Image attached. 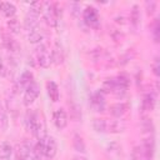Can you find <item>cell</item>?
Listing matches in <instances>:
<instances>
[{
  "mask_svg": "<svg viewBox=\"0 0 160 160\" xmlns=\"http://www.w3.org/2000/svg\"><path fill=\"white\" fill-rule=\"evenodd\" d=\"M25 126L26 129L38 139H42L46 136V126H45V121L42 119V116L35 111V110H30L26 112L25 116Z\"/></svg>",
  "mask_w": 160,
  "mask_h": 160,
  "instance_id": "6da1fadb",
  "label": "cell"
},
{
  "mask_svg": "<svg viewBox=\"0 0 160 160\" xmlns=\"http://www.w3.org/2000/svg\"><path fill=\"white\" fill-rule=\"evenodd\" d=\"M129 84H130V80L126 75L121 74V75H118L115 78H110V79H106L102 84V91L104 92H112V94H116V95H122L126 92L128 88H129Z\"/></svg>",
  "mask_w": 160,
  "mask_h": 160,
  "instance_id": "7a4b0ae2",
  "label": "cell"
},
{
  "mask_svg": "<svg viewBox=\"0 0 160 160\" xmlns=\"http://www.w3.org/2000/svg\"><path fill=\"white\" fill-rule=\"evenodd\" d=\"M92 128L98 132H121L125 130L122 120H109L104 118H96L92 120Z\"/></svg>",
  "mask_w": 160,
  "mask_h": 160,
  "instance_id": "3957f363",
  "label": "cell"
},
{
  "mask_svg": "<svg viewBox=\"0 0 160 160\" xmlns=\"http://www.w3.org/2000/svg\"><path fill=\"white\" fill-rule=\"evenodd\" d=\"M34 148L40 155H42L46 159H52L58 152L56 141H55V139L52 136H49V135H46L45 138L38 140V142H36V145Z\"/></svg>",
  "mask_w": 160,
  "mask_h": 160,
  "instance_id": "277c9868",
  "label": "cell"
},
{
  "mask_svg": "<svg viewBox=\"0 0 160 160\" xmlns=\"http://www.w3.org/2000/svg\"><path fill=\"white\" fill-rule=\"evenodd\" d=\"M34 56L36 59V62L41 66V68H49L51 64V54L48 50L46 45L40 44L36 46L35 51H34Z\"/></svg>",
  "mask_w": 160,
  "mask_h": 160,
  "instance_id": "5b68a950",
  "label": "cell"
},
{
  "mask_svg": "<svg viewBox=\"0 0 160 160\" xmlns=\"http://www.w3.org/2000/svg\"><path fill=\"white\" fill-rule=\"evenodd\" d=\"M82 16H84V21L90 26V28H99L100 25V18H99V12L95 8L92 6H88L84 12H82Z\"/></svg>",
  "mask_w": 160,
  "mask_h": 160,
  "instance_id": "8992f818",
  "label": "cell"
},
{
  "mask_svg": "<svg viewBox=\"0 0 160 160\" xmlns=\"http://www.w3.org/2000/svg\"><path fill=\"white\" fill-rule=\"evenodd\" d=\"M32 82H34V74H32L30 70H26V71H24V72L19 76V79L16 80L15 90H16L18 92L25 91Z\"/></svg>",
  "mask_w": 160,
  "mask_h": 160,
  "instance_id": "52a82bcc",
  "label": "cell"
},
{
  "mask_svg": "<svg viewBox=\"0 0 160 160\" xmlns=\"http://www.w3.org/2000/svg\"><path fill=\"white\" fill-rule=\"evenodd\" d=\"M39 94H40V86H39L38 82L34 81V82L24 91V98H22L24 105H25V106L31 105V104L36 100V98L39 96Z\"/></svg>",
  "mask_w": 160,
  "mask_h": 160,
  "instance_id": "ba28073f",
  "label": "cell"
},
{
  "mask_svg": "<svg viewBox=\"0 0 160 160\" xmlns=\"http://www.w3.org/2000/svg\"><path fill=\"white\" fill-rule=\"evenodd\" d=\"M105 92L99 89L90 96V106L95 111H104L105 110Z\"/></svg>",
  "mask_w": 160,
  "mask_h": 160,
  "instance_id": "9c48e42d",
  "label": "cell"
},
{
  "mask_svg": "<svg viewBox=\"0 0 160 160\" xmlns=\"http://www.w3.org/2000/svg\"><path fill=\"white\" fill-rule=\"evenodd\" d=\"M42 12H44L45 21H46V22H48L50 26H56V25H58L59 18L56 16L54 4H50V2H44V9H42Z\"/></svg>",
  "mask_w": 160,
  "mask_h": 160,
  "instance_id": "30bf717a",
  "label": "cell"
},
{
  "mask_svg": "<svg viewBox=\"0 0 160 160\" xmlns=\"http://www.w3.org/2000/svg\"><path fill=\"white\" fill-rule=\"evenodd\" d=\"M52 120H54V124L58 129L62 130L64 128H66L68 125V114L64 109H58L54 111V115H52Z\"/></svg>",
  "mask_w": 160,
  "mask_h": 160,
  "instance_id": "8fae6325",
  "label": "cell"
},
{
  "mask_svg": "<svg viewBox=\"0 0 160 160\" xmlns=\"http://www.w3.org/2000/svg\"><path fill=\"white\" fill-rule=\"evenodd\" d=\"M156 104V95L155 92H148L145 94L144 99H142V110L144 111H151L155 108Z\"/></svg>",
  "mask_w": 160,
  "mask_h": 160,
  "instance_id": "7c38bea8",
  "label": "cell"
},
{
  "mask_svg": "<svg viewBox=\"0 0 160 160\" xmlns=\"http://www.w3.org/2000/svg\"><path fill=\"white\" fill-rule=\"evenodd\" d=\"M46 90H48V95L50 98V100H52L54 102L59 101L60 99V91H59V88L56 85L55 81H48L46 82Z\"/></svg>",
  "mask_w": 160,
  "mask_h": 160,
  "instance_id": "4fadbf2b",
  "label": "cell"
},
{
  "mask_svg": "<svg viewBox=\"0 0 160 160\" xmlns=\"http://www.w3.org/2000/svg\"><path fill=\"white\" fill-rule=\"evenodd\" d=\"M38 18H39V15H36L31 11H29L26 14L25 20H24V25H25V29L28 31H31V30L38 28Z\"/></svg>",
  "mask_w": 160,
  "mask_h": 160,
  "instance_id": "5bb4252c",
  "label": "cell"
},
{
  "mask_svg": "<svg viewBox=\"0 0 160 160\" xmlns=\"http://www.w3.org/2000/svg\"><path fill=\"white\" fill-rule=\"evenodd\" d=\"M126 110H128V104H125V102H116L110 106V114L115 118L122 116L126 112Z\"/></svg>",
  "mask_w": 160,
  "mask_h": 160,
  "instance_id": "9a60e30c",
  "label": "cell"
},
{
  "mask_svg": "<svg viewBox=\"0 0 160 160\" xmlns=\"http://www.w3.org/2000/svg\"><path fill=\"white\" fill-rule=\"evenodd\" d=\"M12 154V146L8 141H2L0 145V160H10Z\"/></svg>",
  "mask_w": 160,
  "mask_h": 160,
  "instance_id": "2e32d148",
  "label": "cell"
},
{
  "mask_svg": "<svg viewBox=\"0 0 160 160\" xmlns=\"http://www.w3.org/2000/svg\"><path fill=\"white\" fill-rule=\"evenodd\" d=\"M0 10H1V12H2L6 18H12V16L15 15V12H16L15 5L11 4V2H8V1L0 2Z\"/></svg>",
  "mask_w": 160,
  "mask_h": 160,
  "instance_id": "e0dca14e",
  "label": "cell"
},
{
  "mask_svg": "<svg viewBox=\"0 0 160 160\" xmlns=\"http://www.w3.org/2000/svg\"><path fill=\"white\" fill-rule=\"evenodd\" d=\"M64 60V52L61 50V46L59 44L55 45V49L51 52V62L54 61L55 64H61Z\"/></svg>",
  "mask_w": 160,
  "mask_h": 160,
  "instance_id": "ac0fdd59",
  "label": "cell"
},
{
  "mask_svg": "<svg viewBox=\"0 0 160 160\" xmlns=\"http://www.w3.org/2000/svg\"><path fill=\"white\" fill-rule=\"evenodd\" d=\"M28 39H29L30 42L36 44V42H40V41L44 39V35H42V32L36 28V29L29 31V36H28Z\"/></svg>",
  "mask_w": 160,
  "mask_h": 160,
  "instance_id": "d6986e66",
  "label": "cell"
},
{
  "mask_svg": "<svg viewBox=\"0 0 160 160\" xmlns=\"http://www.w3.org/2000/svg\"><path fill=\"white\" fill-rule=\"evenodd\" d=\"M2 44H4V46H5L8 50H10V51H18V49H19L18 42H16L14 39H11L10 36H8V35L4 36Z\"/></svg>",
  "mask_w": 160,
  "mask_h": 160,
  "instance_id": "ffe728a7",
  "label": "cell"
},
{
  "mask_svg": "<svg viewBox=\"0 0 160 160\" xmlns=\"http://www.w3.org/2000/svg\"><path fill=\"white\" fill-rule=\"evenodd\" d=\"M130 21H131V24L135 28L138 26V24L140 21V11H139V6L138 5H134L132 6V10L130 12Z\"/></svg>",
  "mask_w": 160,
  "mask_h": 160,
  "instance_id": "44dd1931",
  "label": "cell"
},
{
  "mask_svg": "<svg viewBox=\"0 0 160 160\" xmlns=\"http://www.w3.org/2000/svg\"><path fill=\"white\" fill-rule=\"evenodd\" d=\"M72 142H74V148H75L76 151H79V152H84L85 151V144L82 141V138L79 134H75L74 135Z\"/></svg>",
  "mask_w": 160,
  "mask_h": 160,
  "instance_id": "7402d4cb",
  "label": "cell"
},
{
  "mask_svg": "<svg viewBox=\"0 0 160 160\" xmlns=\"http://www.w3.org/2000/svg\"><path fill=\"white\" fill-rule=\"evenodd\" d=\"M8 25H9L10 30H11L12 32H19V30H20V24H19L18 19H11V20H9Z\"/></svg>",
  "mask_w": 160,
  "mask_h": 160,
  "instance_id": "603a6c76",
  "label": "cell"
},
{
  "mask_svg": "<svg viewBox=\"0 0 160 160\" xmlns=\"http://www.w3.org/2000/svg\"><path fill=\"white\" fill-rule=\"evenodd\" d=\"M8 68H6V65H5V62H4V60H2V58L0 56V76H6L8 75Z\"/></svg>",
  "mask_w": 160,
  "mask_h": 160,
  "instance_id": "cb8c5ba5",
  "label": "cell"
},
{
  "mask_svg": "<svg viewBox=\"0 0 160 160\" xmlns=\"http://www.w3.org/2000/svg\"><path fill=\"white\" fill-rule=\"evenodd\" d=\"M152 35H154L155 41H158V39H159V22H158V19H156V20H155V22H154V30H152Z\"/></svg>",
  "mask_w": 160,
  "mask_h": 160,
  "instance_id": "d4e9b609",
  "label": "cell"
},
{
  "mask_svg": "<svg viewBox=\"0 0 160 160\" xmlns=\"http://www.w3.org/2000/svg\"><path fill=\"white\" fill-rule=\"evenodd\" d=\"M145 5H146V9H148V14H152L154 12V9H155V5H156L155 1H150V2L146 1Z\"/></svg>",
  "mask_w": 160,
  "mask_h": 160,
  "instance_id": "484cf974",
  "label": "cell"
},
{
  "mask_svg": "<svg viewBox=\"0 0 160 160\" xmlns=\"http://www.w3.org/2000/svg\"><path fill=\"white\" fill-rule=\"evenodd\" d=\"M159 58H155V60H154V64H152V71H154V74L156 75V76H159Z\"/></svg>",
  "mask_w": 160,
  "mask_h": 160,
  "instance_id": "4316f807",
  "label": "cell"
},
{
  "mask_svg": "<svg viewBox=\"0 0 160 160\" xmlns=\"http://www.w3.org/2000/svg\"><path fill=\"white\" fill-rule=\"evenodd\" d=\"M74 160H88L86 158H84V156H74Z\"/></svg>",
  "mask_w": 160,
  "mask_h": 160,
  "instance_id": "83f0119b",
  "label": "cell"
}]
</instances>
